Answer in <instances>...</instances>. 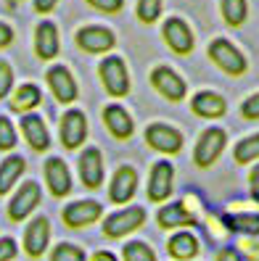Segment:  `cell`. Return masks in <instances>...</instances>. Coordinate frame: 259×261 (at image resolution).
Here are the masks:
<instances>
[{
    "mask_svg": "<svg viewBox=\"0 0 259 261\" xmlns=\"http://www.w3.org/2000/svg\"><path fill=\"white\" fill-rule=\"evenodd\" d=\"M51 261H87V256L77 243H58L51 251Z\"/></svg>",
    "mask_w": 259,
    "mask_h": 261,
    "instance_id": "obj_28",
    "label": "cell"
},
{
    "mask_svg": "<svg viewBox=\"0 0 259 261\" xmlns=\"http://www.w3.org/2000/svg\"><path fill=\"white\" fill-rule=\"evenodd\" d=\"M241 114L246 116V119H259V93L243 100V106H241Z\"/></svg>",
    "mask_w": 259,
    "mask_h": 261,
    "instance_id": "obj_37",
    "label": "cell"
},
{
    "mask_svg": "<svg viewBox=\"0 0 259 261\" xmlns=\"http://www.w3.org/2000/svg\"><path fill=\"white\" fill-rule=\"evenodd\" d=\"M13 40V32H11V27L0 21V48H6V45H11Z\"/></svg>",
    "mask_w": 259,
    "mask_h": 261,
    "instance_id": "obj_40",
    "label": "cell"
},
{
    "mask_svg": "<svg viewBox=\"0 0 259 261\" xmlns=\"http://www.w3.org/2000/svg\"><path fill=\"white\" fill-rule=\"evenodd\" d=\"M101 214H103V208H101L98 201H74L61 211V219H64V224L72 227V229H82L87 224L98 222Z\"/></svg>",
    "mask_w": 259,
    "mask_h": 261,
    "instance_id": "obj_6",
    "label": "cell"
},
{
    "mask_svg": "<svg viewBox=\"0 0 259 261\" xmlns=\"http://www.w3.org/2000/svg\"><path fill=\"white\" fill-rule=\"evenodd\" d=\"M222 13L230 27H238L246 21V0H222Z\"/></svg>",
    "mask_w": 259,
    "mask_h": 261,
    "instance_id": "obj_29",
    "label": "cell"
},
{
    "mask_svg": "<svg viewBox=\"0 0 259 261\" xmlns=\"http://www.w3.org/2000/svg\"><path fill=\"white\" fill-rule=\"evenodd\" d=\"M85 137H87V119L82 111L72 109L61 119V140H64V148H69V150L80 148Z\"/></svg>",
    "mask_w": 259,
    "mask_h": 261,
    "instance_id": "obj_9",
    "label": "cell"
},
{
    "mask_svg": "<svg viewBox=\"0 0 259 261\" xmlns=\"http://www.w3.org/2000/svg\"><path fill=\"white\" fill-rule=\"evenodd\" d=\"M236 251H238L241 258H246V261H259V243H256L254 238H243V240H238Z\"/></svg>",
    "mask_w": 259,
    "mask_h": 261,
    "instance_id": "obj_33",
    "label": "cell"
},
{
    "mask_svg": "<svg viewBox=\"0 0 259 261\" xmlns=\"http://www.w3.org/2000/svg\"><path fill=\"white\" fill-rule=\"evenodd\" d=\"M209 56H211V61L220 66V69H225L227 74H243L246 71V58L241 56V50L236 48V45H230L227 40H215L209 45Z\"/></svg>",
    "mask_w": 259,
    "mask_h": 261,
    "instance_id": "obj_4",
    "label": "cell"
},
{
    "mask_svg": "<svg viewBox=\"0 0 259 261\" xmlns=\"http://www.w3.org/2000/svg\"><path fill=\"white\" fill-rule=\"evenodd\" d=\"M48 85L53 90L56 100H61V103H72L74 98H77V85H74V76L69 74L66 66L48 69Z\"/></svg>",
    "mask_w": 259,
    "mask_h": 261,
    "instance_id": "obj_18",
    "label": "cell"
},
{
    "mask_svg": "<svg viewBox=\"0 0 259 261\" xmlns=\"http://www.w3.org/2000/svg\"><path fill=\"white\" fill-rule=\"evenodd\" d=\"M146 140L151 148H156L161 153H177L182 148V137L177 129L167 127V124H151L146 129Z\"/></svg>",
    "mask_w": 259,
    "mask_h": 261,
    "instance_id": "obj_15",
    "label": "cell"
},
{
    "mask_svg": "<svg viewBox=\"0 0 259 261\" xmlns=\"http://www.w3.org/2000/svg\"><path fill=\"white\" fill-rule=\"evenodd\" d=\"M45 179H48V188L56 198H64L72 193V174L66 164L61 159H48L45 161Z\"/></svg>",
    "mask_w": 259,
    "mask_h": 261,
    "instance_id": "obj_17",
    "label": "cell"
},
{
    "mask_svg": "<svg viewBox=\"0 0 259 261\" xmlns=\"http://www.w3.org/2000/svg\"><path fill=\"white\" fill-rule=\"evenodd\" d=\"M35 50L40 58H56L58 53V29L53 21H40L35 32Z\"/></svg>",
    "mask_w": 259,
    "mask_h": 261,
    "instance_id": "obj_20",
    "label": "cell"
},
{
    "mask_svg": "<svg viewBox=\"0 0 259 261\" xmlns=\"http://www.w3.org/2000/svg\"><path fill=\"white\" fill-rule=\"evenodd\" d=\"M193 111L199 114V116H204V119H217V116H222L225 114V98L222 95H217V93H199L193 98Z\"/></svg>",
    "mask_w": 259,
    "mask_h": 261,
    "instance_id": "obj_24",
    "label": "cell"
},
{
    "mask_svg": "<svg viewBox=\"0 0 259 261\" xmlns=\"http://www.w3.org/2000/svg\"><path fill=\"white\" fill-rule=\"evenodd\" d=\"M13 145H16V129L6 116H0V150H11Z\"/></svg>",
    "mask_w": 259,
    "mask_h": 261,
    "instance_id": "obj_32",
    "label": "cell"
},
{
    "mask_svg": "<svg viewBox=\"0 0 259 261\" xmlns=\"http://www.w3.org/2000/svg\"><path fill=\"white\" fill-rule=\"evenodd\" d=\"M90 261H116V256L111 251H96L93 256H90Z\"/></svg>",
    "mask_w": 259,
    "mask_h": 261,
    "instance_id": "obj_42",
    "label": "cell"
},
{
    "mask_svg": "<svg viewBox=\"0 0 259 261\" xmlns=\"http://www.w3.org/2000/svg\"><path fill=\"white\" fill-rule=\"evenodd\" d=\"M161 13V0H138V19L143 24H154Z\"/></svg>",
    "mask_w": 259,
    "mask_h": 261,
    "instance_id": "obj_31",
    "label": "cell"
},
{
    "mask_svg": "<svg viewBox=\"0 0 259 261\" xmlns=\"http://www.w3.org/2000/svg\"><path fill=\"white\" fill-rule=\"evenodd\" d=\"M51 243V222L48 217H35L24 229V251L29 258H40Z\"/></svg>",
    "mask_w": 259,
    "mask_h": 261,
    "instance_id": "obj_3",
    "label": "cell"
},
{
    "mask_svg": "<svg viewBox=\"0 0 259 261\" xmlns=\"http://www.w3.org/2000/svg\"><path fill=\"white\" fill-rule=\"evenodd\" d=\"M215 261H243V258L238 256V251L233 248V245H225V248H220V251H217Z\"/></svg>",
    "mask_w": 259,
    "mask_h": 261,
    "instance_id": "obj_38",
    "label": "cell"
},
{
    "mask_svg": "<svg viewBox=\"0 0 259 261\" xmlns=\"http://www.w3.org/2000/svg\"><path fill=\"white\" fill-rule=\"evenodd\" d=\"M138 190V174H135L132 166H122L116 169V174L111 177V185H109V198L114 203H127L130 198Z\"/></svg>",
    "mask_w": 259,
    "mask_h": 261,
    "instance_id": "obj_13",
    "label": "cell"
},
{
    "mask_svg": "<svg viewBox=\"0 0 259 261\" xmlns=\"http://www.w3.org/2000/svg\"><path fill=\"white\" fill-rule=\"evenodd\" d=\"M172 182H175V169L170 161H159L151 169V179H148V198L154 203H161L172 195Z\"/></svg>",
    "mask_w": 259,
    "mask_h": 261,
    "instance_id": "obj_8",
    "label": "cell"
},
{
    "mask_svg": "<svg viewBox=\"0 0 259 261\" xmlns=\"http://www.w3.org/2000/svg\"><path fill=\"white\" fill-rule=\"evenodd\" d=\"M151 85H154L167 100L177 103L180 98H185V82H182L180 76L172 69H167V66H156L154 71H151Z\"/></svg>",
    "mask_w": 259,
    "mask_h": 261,
    "instance_id": "obj_11",
    "label": "cell"
},
{
    "mask_svg": "<svg viewBox=\"0 0 259 261\" xmlns=\"http://www.w3.org/2000/svg\"><path fill=\"white\" fill-rule=\"evenodd\" d=\"M164 40H167V45L175 50V53H180V56H185V53H191L193 50V35H191V27L182 21V19H167L164 21Z\"/></svg>",
    "mask_w": 259,
    "mask_h": 261,
    "instance_id": "obj_12",
    "label": "cell"
},
{
    "mask_svg": "<svg viewBox=\"0 0 259 261\" xmlns=\"http://www.w3.org/2000/svg\"><path fill=\"white\" fill-rule=\"evenodd\" d=\"M35 106H40V87H35V85H21L11 98L13 111H29Z\"/></svg>",
    "mask_w": 259,
    "mask_h": 261,
    "instance_id": "obj_26",
    "label": "cell"
},
{
    "mask_svg": "<svg viewBox=\"0 0 259 261\" xmlns=\"http://www.w3.org/2000/svg\"><path fill=\"white\" fill-rule=\"evenodd\" d=\"M233 156H236L238 164H249V161L259 159V135H251V137H246V140H241L236 145Z\"/></svg>",
    "mask_w": 259,
    "mask_h": 261,
    "instance_id": "obj_30",
    "label": "cell"
},
{
    "mask_svg": "<svg viewBox=\"0 0 259 261\" xmlns=\"http://www.w3.org/2000/svg\"><path fill=\"white\" fill-rule=\"evenodd\" d=\"M56 3H58V0H35V8H37L40 13H48V11L56 8Z\"/></svg>",
    "mask_w": 259,
    "mask_h": 261,
    "instance_id": "obj_41",
    "label": "cell"
},
{
    "mask_svg": "<svg viewBox=\"0 0 259 261\" xmlns=\"http://www.w3.org/2000/svg\"><path fill=\"white\" fill-rule=\"evenodd\" d=\"M11 85H13V71L6 61H0V98H6L11 93Z\"/></svg>",
    "mask_w": 259,
    "mask_h": 261,
    "instance_id": "obj_34",
    "label": "cell"
},
{
    "mask_svg": "<svg viewBox=\"0 0 259 261\" xmlns=\"http://www.w3.org/2000/svg\"><path fill=\"white\" fill-rule=\"evenodd\" d=\"M122 258L125 261H156V251L146 240H130L122 248Z\"/></svg>",
    "mask_w": 259,
    "mask_h": 261,
    "instance_id": "obj_27",
    "label": "cell"
},
{
    "mask_svg": "<svg viewBox=\"0 0 259 261\" xmlns=\"http://www.w3.org/2000/svg\"><path fill=\"white\" fill-rule=\"evenodd\" d=\"M101 80H103V87L109 90L114 98H122L130 93V76H127V69H125V61L119 56H109L101 61Z\"/></svg>",
    "mask_w": 259,
    "mask_h": 261,
    "instance_id": "obj_2",
    "label": "cell"
},
{
    "mask_svg": "<svg viewBox=\"0 0 259 261\" xmlns=\"http://www.w3.org/2000/svg\"><path fill=\"white\" fill-rule=\"evenodd\" d=\"M40 203V185L37 182H24L16 190V195L8 203V219L11 222H24Z\"/></svg>",
    "mask_w": 259,
    "mask_h": 261,
    "instance_id": "obj_5",
    "label": "cell"
},
{
    "mask_svg": "<svg viewBox=\"0 0 259 261\" xmlns=\"http://www.w3.org/2000/svg\"><path fill=\"white\" fill-rule=\"evenodd\" d=\"M143 224H146V208H140V206L122 208V211H114L111 217H106L103 235L111 240H119V238L135 232V229H140Z\"/></svg>",
    "mask_w": 259,
    "mask_h": 261,
    "instance_id": "obj_1",
    "label": "cell"
},
{
    "mask_svg": "<svg viewBox=\"0 0 259 261\" xmlns=\"http://www.w3.org/2000/svg\"><path fill=\"white\" fill-rule=\"evenodd\" d=\"M225 150V132L217 129V127H211L201 135V140L196 143V150H193V161L199 164V166H211L217 159H220V153Z\"/></svg>",
    "mask_w": 259,
    "mask_h": 261,
    "instance_id": "obj_7",
    "label": "cell"
},
{
    "mask_svg": "<svg viewBox=\"0 0 259 261\" xmlns=\"http://www.w3.org/2000/svg\"><path fill=\"white\" fill-rule=\"evenodd\" d=\"M156 222L161 229H175V227H193L196 224V211H191L185 203H167L159 208Z\"/></svg>",
    "mask_w": 259,
    "mask_h": 261,
    "instance_id": "obj_14",
    "label": "cell"
},
{
    "mask_svg": "<svg viewBox=\"0 0 259 261\" xmlns=\"http://www.w3.org/2000/svg\"><path fill=\"white\" fill-rule=\"evenodd\" d=\"M21 129H24V137L29 140L35 150H48L51 145V135H48V127H45V121L35 114H24L21 119Z\"/></svg>",
    "mask_w": 259,
    "mask_h": 261,
    "instance_id": "obj_21",
    "label": "cell"
},
{
    "mask_svg": "<svg viewBox=\"0 0 259 261\" xmlns=\"http://www.w3.org/2000/svg\"><path fill=\"white\" fill-rule=\"evenodd\" d=\"M222 222L230 232H238L243 238L259 235V214H225Z\"/></svg>",
    "mask_w": 259,
    "mask_h": 261,
    "instance_id": "obj_23",
    "label": "cell"
},
{
    "mask_svg": "<svg viewBox=\"0 0 259 261\" xmlns=\"http://www.w3.org/2000/svg\"><path fill=\"white\" fill-rule=\"evenodd\" d=\"M114 32H109L106 27H82L77 32V45L87 53H106L114 48Z\"/></svg>",
    "mask_w": 259,
    "mask_h": 261,
    "instance_id": "obj_10",
    "label": "cell"
},
{
    "mask_svg": "<svg viewBox=\"0 0 259 261\" xmlns=\"http://www.w3.org/2000/svg\"><path fill=\"white\" fill-rule=\"evenodd\" d=\"M167 253H170L175 261H193L201 253V243L193 232H175L170 240H167Z\"/></svg>",
    "mask_w": 259,
    "mask_h": 261,
    "instance_id": "obj_16",
    "label": "cell"
},
{
    "mask_svg": "<svg viewBox=\"0 0 259 261\" xmlns=\"http://www.w3.org/2000/svg\"><path fill=\"white\" fill-rule=\"evenodd\" d=\"M21 172H24V159L21 156H8L0 164V195H6L13 185H16Z\"/></svg>",
    "mask_w": 259,
    "mask_h": 261,
    "instance_id": "obj_25",
    "label": "cell"
},
{
    "mask_svg": "<svg viewBox=\"0 0 259 261\" xmlns=\"http://www.w3.org/2000/svg\"><path fill=\"white\" fill-rule=\"evenodd\" d=\"M249 185H251V195H254V201L259 203V164L251 169V177H249Z\"/></svg>",
    "mask_w": 259,
    "mask_h": 261,
    "instance_id": "obj_39",
    "label": "cell"
},
{
    "mask_svg": "<svg viewBox=\"0 0 259 261\" xmlns=\"http://www.w3.org/2000/svg\"><path fill=\"white\" fill-rule=\"evenodd\" d=\"M80 174H82L85 188H90V190L101 188V182H103V159H101L98 148H87L80 156Z\"/></svg>",
    "mask_w": 259,
    "mask_h": 261,
    "instance_id": "obj_19",
    "label": "cell"
},
{
    "mask_svg": "<svg viewBox=\"0 0 259 261\" xmlns=\"http://www.w3.org/2000/svg\"><path fill=\"white\" fill-rule=\"evenodd\" d=\"M16 3H19V0H8V6H11V8H13V6H16Z\"/></svg>",
    "mask_w": 259,
    "mask_h": 261,
    "instance_id": "obj_43",
    "label": "cell"
},
{
    "mask_svg": "<svg viewBox=\"0 0 259 261\" xmlns=\"http://www.w3.org/2000/svg\"><path fill=\"white\" fill-rule=\"evenodd\" d=\"M93 8L103 11V13H116L122 6H125V0H87Z\"/></svg>",
    "mask_w": 259,
    "mask_h": 261,
    "instance_id": "obj_36",
    "label": "cell"
},
{
    "mask_svg": "<svg viewBox=\"0 0 259 261\" xmlns=\"http://www.w3.org/2000/svg\"><path fill=\"white\" fill-rule=\"evenodd\" d=\"M19 253V245L13 238H0V261H13Z\"/></svg>",
    "mask_w": 259,
    "mask_h": 261,
    "instance_id": "obj_35",
    "label": "cell"
},
{
    "mask_svg": "<svg viewBox=\"0 0 259 261\" xmlns=\"http://www.w3.org/2000/svg\"><path fill=\"white\" fill-rule=\"evenodd\" d=\"M103 119H106V127L111 129V135L119 137V140H127V137L132 135V129H135L130 114L122 109V106H109V109L103 111Z\"/></svg>",
    "mask_w": 259,
    "mask_h": 261,
    "instance_id": "obj_22",
    "label": "cell"
}]
</instances>
